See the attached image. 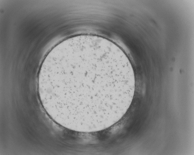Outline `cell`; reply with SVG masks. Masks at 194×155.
Wrapping results in <instances>:
<instances>
[{
  "label": "cell",
  "mask_w": 194,
  "mask_h": 155,
  "mask_svg": "<svg viewBox=\"0 0 194 155\" xmlns=\"http://www.w3.org/2000/svg\"><path fill=\"white\" fill-rule=\"evenodd\" d=\"M41 100L48 114L62 126L91 133L108 128L126 113L135 89L128 58L105 42L78 39L44 59L38 77Z\"/></svg>",
  "instance_id": "obj_1"
}]
</instances>
